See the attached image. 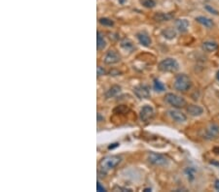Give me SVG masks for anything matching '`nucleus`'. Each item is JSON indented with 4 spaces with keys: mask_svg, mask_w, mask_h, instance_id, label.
<instances>
[{
    "mask_svg": "<svg viewBox=\"0 0 219 192\" xmlns=\"http://www.w3.org/2000/svg\"><path fill=\"white\" fill-rule=\"evenodd\" d=\"M99 24L104 25V26H112L114 24L113 20L110 19H107V18H101L99 19Z\"/></svg>",
    "mask_w": 219,
    "mask_h": 192,
    "instance_id": "nucleus-23",
    "label": "nucleus"
},
{
    "mask_svg": "<svg viewBox=\"0 0 219 192\" xmlns=\"http://www.w3.org/2000/svg\"><path fill=\"white\" fill-rule=\"evenodd\" d=\"M214 187H215V189H216V190H218V191H219V180H216V181H215Z\"/></svg>",
    "mask_w": 219,
    "mask_h": 192,
    "instance_id": "nucleus-28",
    "label": "nucleus"
},
{
    "mask_svg": "<svg viewBox=\"0 0 219 192\" xmlns=\"http://www.w3.org/2000/svg\"><path fill=\"white\" fill-rule=\"evenodd\" d=\"M219 136V125L215 123H211L207 127L206 131H204L203 138L208 140H212L215 139L216 137Z\"/></svg>",
    "mask_w": 219,
    "mask_h": 192,
    "instance_id": "nucleus-6",
    "label": "nucleus"
},
{
    "mask_svg": "<svg viewBox=\"0 0 219 192\" xmlns=\"http://www.w3.org/2000/svg\"><path fill=\"white\" fill-rule=\"evenodd\" d=\"M101 120H103V117H101V116H100V115L98 114V121L99 122V121H100Z\"/></svg>",
    "mask_w": 219,
    "mask_h": 192,
    "instance_id": "nucleus-31",
    "label": "nucleus"
},
{
    "mask_svg": "<svg viewBox=\"0 0 219 192\" xmlns=\"http://www.w3.org/2000/svg\"><path fill=\"white\" fill-rule=\"evenodd\" d=\"M144 191H151V189H149V188H146V189H144Z\"/></svg>",
    "mask_w": 219,
    "mask_h": 192,
    "instance_id": "nucleus-33",
    "label": "nucleus"
},
{
    "mask_svg": "<svg viewBox=\"0 0 219 192\" xmlns=\"http://www.w3.org/2000/svg\"><path fill=\"white\" fill-rule=\"evenodd\" d=\"M154 89L156 91H159V92H162L166 89V87L164 85L163 83H161L159 80H154Z\"/></svg>",
    "mask_w": 219,
    "mask_h": 192,
    "instance_id": "nucleus-21",
    "label": "nucleus"
},
{
    "mask_svg": "<svg viewBox=\"0 0 219 192\" xmlns=\"http://www.w3.org/2000/svg\"><path fill=\"white\" fill-rule=\"evenodd\" d=\"M121 45H122L123 48H125V49H127V50L133 49V43H131L130 40H128V39H125L124 41H122Z\"/></svg>",
    "mask_w": 219,
    "mask_h": 192,
    "instance_id": "nucleus-24",
    "label": "nucleus"
},
{
    "mask_svg": "<svg viewBox=\"0 0 219 192\" xmlns=\"http://www.w3.org/2000/svg\"><path fill=\"white\" fill-rule=\"evenodd\" d=\"M165 100L167 103L174 108H183L186 106V101L183 97L175 94V93H167L165 96Z\"/></svg>",
    "mask_w": 219,
    "mask_h": 192,
    "instance_id": "nucleus-4",
    "label": "nucleus"
},
{
    "mask_svg": "<svg viewBox=\"0 0 219 192\" xmlns=\"http://www.w3.org/2000/svg\"><path fill=\"white\" fill-rule=\"evenodd\" d=\"M119 146V144H112V146H109V150H112V149H114V147H116V146Z\"/></svg>",
    "mask_w": 219,
    "mask_h": 192,
    "instance_id": "nucleus-29",
    "label": "nucleus"
},
{
    "mask_svg": "<svg viewBox=\"0 0 219 192\" xmlns=\"http://www.w3.org/2000/svg\"><path fill=\"white\" fill-rule=\"evenodd\" d=\"M135 93L138 98L140 99H146L150 97V91L149 88L146 85H138L135 88Z\"/></svg>",
    "mask_w": 219,
    "mask_h": 192,
    "instance_id": "nucleus-9",
    "label": "nucleus"
},
{
    "mask_svg": "<svg viewBox=\"0 0 219 192\" xmlns=\"http://www.w3.org/2000/svg\"><path fill=\"white\" fill-rule=\"evenodd\" d=\"M136 37H137L138 41H139V43L141 44L142 46L150 47L152 41H151V38L149 37V35L146 32H138L136 34Z\"/></svg>",
    "mask_w": 219,
    "mask_h": 192,
    "instance_id": "nucleus-12",
    "label": "nucleus"
},
{
    "mask_svg": "<svg viewBox=\"0 0 219 192\" xmlns=\"http://www.w3.org/2000/svg\"><path fill=\"white\" fill-rule=\"evenodd\" d=\"M173 19V15L170 13H157L154 16L156 21H167Z\"/></svg>",
    "mask_w": 219,
    "mask_h": 192,
    "instance_id": "nucleus-15",
    "label": "nucleus"
},
{
    "mask_svg": "<svg viewBox=\"0 0 219 192\" xmlns=\"http://www.w3.org/2000/svg\"><path fill=\"white\" fill-rule=\"evenodd\" d=\"M210 163H211V164H212V165H216V166H219V162H216V161H211V162H210Z\"/></svg>",
    "mask_w": 219,
    "mask_h": 192,
    "instance_id": "nucleus-30",
    "label": "nucleus"
},
{
    "mask_svg": "<svg viewBox=\"0 0 219 192\" xmlns=\"http://www.w3.org/2000/svg\"><path fill=\"white\" fill-rule=\"evenodd\" d=\"M139 116H140V120L144 122H147L150 120L153 119L154 116V110L153 108L149 105H145L142 107V109L140 110V113H139Z\"/></svg>",
    "mask_w": 219,
    "mask_h": 192,
    "instance_id": "nucleus-8",
    "label": "nucleus"
},
{
    "mask_svg": "<svg viewBox=\"0 0 219 192\" xmlns=\"http://www.w3.org/2000/svg\"><path fill=\"white\" fill-rule=\"evenodd\" d=\"M140 4L145 8H153L156 5L154 0H140Z\"/></svg>",
    "mask_w": 219,
    "mask_h": 192,
    "instance_id": "nucleus-22",
    "label": "nucleus"
},
{
    "mask_svg": "<svg viewBox=\"0 0 219 192\" xmlns=\"http://www.w3.org/2000/svg\"><path fill=\"white\" fill-rule=\"evenodd\" d=\"M97 191H105V188L101 185L99 181H98L97 183Z\"/></svg>",
    "mask_w": 219,
    "mask_h": 192,
    "instance_id": "nucleus-27",
    "label": "nucleus"
},
{
    "mask_svg": "<svg viewBox=\"0 0 219 192\" xmlns=\"http://www.w3.org/2000/svg\"><path fill=\"white\" fill-rule=\"evenodd\" d=\"M185 175L190 181H193L196 178V170L193 167H188L185 169Z\"/></svg>",
    "mask_w": 219,
    "mask_h": 192,
    "instance_id": "nucleus-19",
    "label": "nucleus"
},
{
    "mask_svg": "<svg viewBox=\"0 0 219 192\" xmlns=\"http://www.w3.org/2000/svg\"><path fill=\"white\" fill-rule=\"evenodd\" d=\"M119 1H120V3H122V4H123V3H124V1H125V0H119Z\"/></svg>",
    "mask_w": 219,
    "mask_h": 192,
    "instance_id": "nucleus-34",
    "label": "nucleus"
},
{
    "mask_svg": "<svg viewBox=\"0 0 219 192\" xmlns=\"http://www.w3.org/2000/svg\"><path fill=\"white\" fill-rule=\"evenodd\" d=\"M106 46V41L104 39V36L101 32H98V36H97V47L98 50H103Z\"/></svg>",
    "mask_w": 219,
    "mask_h": 192,
    "instance_id": "nucleus-18",
    "label": "nucleus"
},
{
    "mask_svg": "<svg viewBox=\"0 0 219 192\" xmlns=\"http://www.w3.org/2000/svg\"><path fill=\"white\" fill-rule=\"evenodd\" d=\"M97 72H98V77L105 75V70L102 68L101 66H98V67H97Z\"/></svg>",
    "mask_w": 219,
    "mask_h": 192,
    "instance_id": "nucleus-25",
    "label": "nucleus"
},
{
    "mask_svg": "<svg viewBox=\"0 0 219 192\" xmlns=\"http://www.w3.org/2000/svg\"><path fill=\"white\" fill-rule=\"evenodd\" d=\"M162 33L165 38L167 39H173L175 38V36H176V31H175L173 28H167Z\"/></svg>",
    "mask_w": 219,
    "mask_h": 192,
    "instance_id": "nucleus-20",
    "label": "nucleus"
},
{
    "mask_svg": "<svg viewBox=\"0 0 219 192\" xmlns=\"http://www.w3.org/2000/svg\"><path fill=\"white\" fill-rule=\"evenodd\" d=\"M175 26H176L177 30L180 33H185L188 30L189 27V21L185 19H180L175 20Z\"/></svg>",
    "mask_w": 219,
    "mask_h": 192,
    "instance_id": "nucleus-13",
    "label": "nucleus"
},
{
    "mask_svg": "<svg viewBox=\"0 0 219 192\" xmlns=\"http://www.w3.org/2000/svg\"><path fill=\"white\" fill-rule=\"evenodd\" d=\"M192 85L191 79L187 76L186 74H179L174 79L173 82V86L176 90L181 91V92H185L190 89V87Z\"/></svg>",
    "mask_w": 219,
    "mask_h": 192,
    "instance_id": "nucleus-2",
    "label": "nucleus"
},
{
    "mask_svg": "<svg viewBox=\"0 0 219 192\" xmlns=\"http://www.w3.org/2000/svg\"><path fill=\"white\" fill-rule=\"evenodd\" d=\"M203 49L208 53H212L218 49V44L212 41H206L203 43Z\"/></svg>",
    "mask_w": 219,
    "mask_h": 192,
    "instance_id": "nucleus-14",
    "label": "nucleus"
},
{
    "mask_svg": "<svg viewBox=\"0 0 219 192\" xmlns=\"http://www.w3.org/2000/svg\"><path fill=\"white\" fill-rule=\"evenodd\" d=\"M169 115L171 116V119L176 122H185L187 120V116L185 114L178 110H171L169 111Z\"/></svg>",
    "mask_w": 219,
    "mask_h": 192,
    "instance_id": "nucleus-10",
    "label": "nucleus"
},
{
    "mask_svg": "<svg viewBox=\"0 0 219 192\" xmlns=\"http://www.w3.org/2000/svg\"><path fill=\"white\" fill-rule=\"evenodd\" d=\"M120 92H121V86H119V85H113V86H111L105 92V97L106 98L114 97V96H116L117 94H119Z\"/></svg>",
    "mask_w": 219,
    "mask_h": 192,
    "instance_id": "nucleus-17",
    "label": "nucleus"
},
{
    "mask_svg": "<svg viewBox=\"0 0 219 192\" xmlns=\"http://www.w3.org/2000/svg\"><path fill=\"white\" fill-rule=\"evenodd\" d=\"M196 20L198 21L199 24H201L202 25L206 26V27H208V28H211V27L214 25L213 21L211 20L210 19L207 18V17H203V16L197 17V18H196Z\"/></svg>",
    "mask_w": 219,
    "mask_h": 192,
    "instance_id": "nucleus-16",
    "label": "nucleus"
},
{
    "mask_svg": "<svg viewBox=\"0 0 219 192\" xmlns=\"http://www.w3.org/2000/svg\"><path fill=\"white\" fill-rule=\"evenodd\" d=\"M121 60V56L114 50H109L104 56V63L108 65H112L118 63Z\"/></svg>",
    "mask_w": 219,
    "mask_h": 192,
    "instance_id": "nucleus-7",
    "label": "nucleus"
},
{
    "mask_svg": "<svg viewBox=\"0 0 219 192\" xmlns=\"http://www.w3.org/2000/svg\"><path fill=\"white\" fill-rule=\"evenodd\" d=\"M216 78H217V80L219 81V71H218V72L216 73Z\"/></svg>",
    "mask_w": 219,
    "mask_h": 192,
    "instance_id": "nucleus-32",
    "label": "nucleus"
},
{
    "mask_svg": "<svg viewBox=\"0 0 219 192\" xmlns=\"http://www.w3.org/2000/svg\"><path fill=\"white\" fill-rule=\"evenodd\" d=\"M122 158L118 155H109L102 158L99 162V169L102 173H108L121 162Z\"/></svg>",
    "mask_w": 219,
    "mask_h": 192,
    "instance_id": "nucleus-1",
    "label": "nucleus"
},
{
    "mask_svg": "<svg viewBox=\"0 0 219 192\" xmlns=\"http://www.w3.org/2000/svg\"><path fill=\"white\" fill-rule=\"evenodd\" d=\"M186 111H187V113L192 116H199L203 113V109L201 106L194 105V104L188 105V107L186 108Z\"/></svg>",
    "mask_w": 219,
    "mask_h": 192,
    "instance_id": "nucleus-11",
    "label": "nucleus"
},
{
    "mask_svg": "<svg viewBox=\"0 0 219 192\" xmlns=\"http://www.w3.org/2000/svg\"><path fill=\"white\" fill-rule=\"evenodd\" d=\"M159 70L162 72H170V73H173L176 72L179 69V64L178 62L173 59V58H166V59H163L159 63Z\"/></svg>",
    "mask_w": 219,
    "mask_h": 192,
    "instance_id": "nucleus-3",
    "label": "nucleus"
},
{
    "mask_svg": "<svg viewBox=\"0 0 219 192\" xmlns=\"http://www.w3.org/2000/svg\"><path fill=\"white\" fill-rule=\"evenodd\" d=\"M206 9L208 10V11H209L211 14H213V15H216V16H217V15H218V12L215 10V9H213V8H211V7L210 6H208V5H207L206 6Z\"/></svg>",
    "mask_w": 219,
    "mask_h": 192,
    "instance_id": "nucleus-26",
    "label": "nucleus"
},
{
    "mask_svg": "<svg viewBox=\"0 0 219 192\" xmlns=\"http://www.w3.org/2000/svg\"><path fill=\"white\" fill-rule=\"evenodd\" d=\"M148 161L151 164L155 166H165L169 163V160L163 154L156 153V152H150L148 154Z\"/></svg>",
    "mask_w": 219,
    "mask_h": 192,
    "instance_id": "nucleus-5",
    "label": "nucleus"
}]
</instances>
